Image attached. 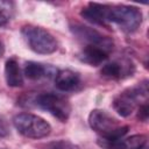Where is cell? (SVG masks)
Masks as SVG:
<instances>
[{
  "instance_id": "cell-1",
  "label": "cell",
  "mask_w": 149,
  "mask_h": 149,
  "mask_svg": "<svg viewBox=\"0 0 149 149\" xmlns=\"http://www.w3.org/2000/svg\"><path fill=\"white\" fill-rule=\"evenodd\" d=\"M148 97V81L144 80L136 86L126 88L121 93H119L113 99V107L115 112L127 118L133 114V112L139 107L141 104L147 102Z\"/></svg>"
},
{
  "instance_id": "cell-2",
  "label": "cell",
  "mask_w": 149,
  "mask_h": 149,
  "mask_svg": "<svg viewBox=\"0 0 149 149\" xmlns=\"http://www.w3.org/2000/svg\"><path fill=\"white\" fill-rule=\"evenodd\" d=\"M88 125L102 139H121L129 130L128 126L119 123L116 119L102 109H93L90 113Z\"/></svg>"
},
{
  "instance_id": "cell-3",
  "label": "cell",
  "mask_w": 149,
  "mask_h": 149,
  "mask_svg": "<svg viewBox=\"0 0 149 149\" xmlns=\"http://www.w3.org/2000/svg\"><path fill=\"white\" fill-rule=\"evenodd\" d=\"M21 34L29 49H31L36 54L49 55L55 52L58 48V43L54 35L42 27L26 24L22 27Z\"/></svg>"
},
{
  "instance_id": "cell-4",
  "label": "cell",
  "mask_w": 149,
  "mask_h": 149,
  "mask_svg": "<svg viewBox=\"0 0 149 149\" xmlns=\"http://www.w3.org/2000/svg\"><path fill=\"white\" fill-rule=\"evenodd\" d=\"M115 23L126 33L135 31L142 23V13L137 7L107 5V23Z\"/></svg>"
},
{
  "instance_id": "cell-5",
  "label": "cell",
  "mask_w": 149,
  "mask_h": 149,
  "mask_svg": "<svg viewBox=\"0 0 149 149\" xmlns=\"http://www.w3.org/2000/svg\"><path fill=\"white\" fill-rule=\"evenodd\" d=\"M15 129L28 139H43L51 133V126L43 118L31 113H20L13 118Z\"/></svg>"
},
{
  "instance_id": "cell-6",
  "label": "cell",
  "mask_w": 149,
  "mask_h": 149,
  "mask_svg": "<svg viewBox=\"0 0 149 149\" xmlns=\"http://www.w3.org/2000/svg\"><path fill=\"white\" fill-rule=\"evenodd\" d=\"M35 104L36 106L47 111L62 122L68 121L71 113V106L69 100L65 99V97L56 93H41L35 98Z\"/></svg>"
},
{
  "instance_id": "cell-7",
  "label": "cell",
  "mask_w": 149,
  "mask_h": 149,
  "mask_svg": "<svg viewBox=\"0 0 149 149\" xmlns=\"http://www.w3.org/2000/svg\"><path fill=\"white\" fill-rule=\"evenodd\" d=\"M71 31L84 45H102L112 49L114 47L112 38L102 35L93 28L83 24H73L71 26Z\"/></svg>"
},
{
  "instance_id": "cell-8",
  "label": "cell",
  "mask_w": 149,
  "mask_h": 149,
  "mask_svg": "<svg viewBox=\"0 0 149 149\" xmlns=\"http://www.w3.org/2000/svg\"><path fill=\"white\" fill-rule=\"evenodd\" d=\"M135 66L129 59H116L105 64L101 68V76L106 79L111 80H119L126 77L132 76L134 72Z\"/></svg>"
},
{
  "instance_id": "cell-9",
  "label": "cell",
  "mask_w": 149,
  "mask_h": 149,
  "mask_svg": "<svg viewBox=\"0 0 149 149\" xmlns=\"http://www.w3.org/2000/svg\"><path fill=\"white\" fill-rule=\"evenodd\" d=\"M112 50H113L112 48H107L102 45H84L78 57L81 62L91 66H98L107 59Z\"/></svg>"
},
{
  "instance_id": "cell-10",
  "label": "cell",
  "mask_w": 149,
  "mask_h": 149,
  "mask_svg": "<svg viewBox=\"0 0 149 149\" xmlns=\"http://www.w3.org/2000/svg\"><path fill=\"white\" fill-rule=\"evenodd\" d=\"M81 17L86 21L99 24V26H107V5L98 3V2H90L87 3L80 12Z\"/></svg>"
},
{
  "instance_id": "cell-11",
  "label": "cell",
  "mask_w": 149,
  "mask_h": 149,
  "mask_svg": "<svg viewBox=\"0 0 149 149\" xmlns=\"http://www.w3.org/2000/svg\"><path fill=\"white\" fill-rule=\"evenodd\" d=\"M55 85L59 91L63 92L74 91L80 85V77L72 70H59L55 74Z\"/></svg>"
},
{
  "instance_id": "cell-12",
  "label": "cell",
  "mask_w": 149,
  "mask_h": 149,
  "mask_svg": "<svg viewBox=\"0 0 149 149\" xmlns=\"http://www.w3.org/2000/svg\"><path fill=\"white\" fill-rule=\"evenodd\" d=\"M5 78L6 83L10 87H20L23 84V76L16 58L12 57L7 59L5 64Z\"/></svg>"
},
{
  "instance_id": "cell-13",
  "label": "cell",
  "mask_w": 149,
  "mask_h": 149,
  "mask_svg": "<svg viewBox=\"0 0 149 149\" xmlns=\"http://www.w3.org/2000/svg\"><path fill=\"white\" fill-rule=\"evenodd\" d=\"M48 66L37 62H27L23 69V74L31 80H37L48 74Z\"/></svg>"
},
{
  "instance_id": "cell-14",
  "label": "cell",
  "mask_w": 149,
  "mask_h": 149,
  "mask_svg": "<svg viewBox=\"0 0 149 149\" xmlns=\"http://www.w3.org/2000/svg\"><path fill=\"white\" fill-rule=\"evenodd\" d=\"M14 14V3L12 1L0 0V26H7Z\"/></svg>"
},
{
  "instance_id": "cell-15",
  "label": "cell",
  "mask_w": 149,
  "mask_h": 149,
  "mask_svg": "<svg viewBox=\"0 0 149 149\" xmlns=\"http://www.w3.org/2000/svg\"><path fill=\"white\" fill-rule=\"evenodd\" d=\"M44 149H80L78 146L73 144L72 142L65 141V140H59L49 143Z\"/></svg>"
},
{
  "instance_id": "cell-16",
  "label": "cell",
  "mask_w": 149,
  "mask_h": 149,
  "mask_svg": "<svg viewBox=\"0 0 149 149\" xmlns=\"http://www.w3.org/2000/svg\"><path fill=\"white\" fill-rule=\"evenodd\" d=\"M149 116V108H148V104L143 102L139 106V112H137V118L141 121H147Z\"/></svg>"
},
{
  "instance_id": "cell-17",
  "label": "cell",
  "mask_w": 149,
  "mask_h": 149,
  "mask_svg": "<svg viewBox=\"0 0 149 149\" xmlns=\"http://www.w3.org/2000/svg\"><path fill=\"white\" fill-rule=\"evenodd\" d=\"M9 134V127L3 118L0 116V137H5Z\"/></svg>"
},
{
  "instance_id": "cell-18",
  "label": "cell",
  "mask_w": 149,
  "mask_h": 149,
  "mask_svg": "<svg viewBox=\"0 0 149 149\" xmlns=\"http://www.w3.org/2000/svg\"><path fill=\"white\" fill-rule=\"evenodd\" d=\"M2 52H3V48H2V44L0 43V55H1Z\"/></svg>"
},
{
  "instance_id": "cell-19",
  "label": "cell",
  "mask_w": 149,
  "mask_h": 149,
  "mask_svg": "<svg viewBox=\"0 0 149 149\" xmlns=\"http://www.w3.org/2000/svg\"><path fill=\"white\" fill-rule=\"evenodd\" d=\"M141 149H148V146H147V144H146V146H144V147H142V148H141Z\"/></svg>"
}]
</instances>
